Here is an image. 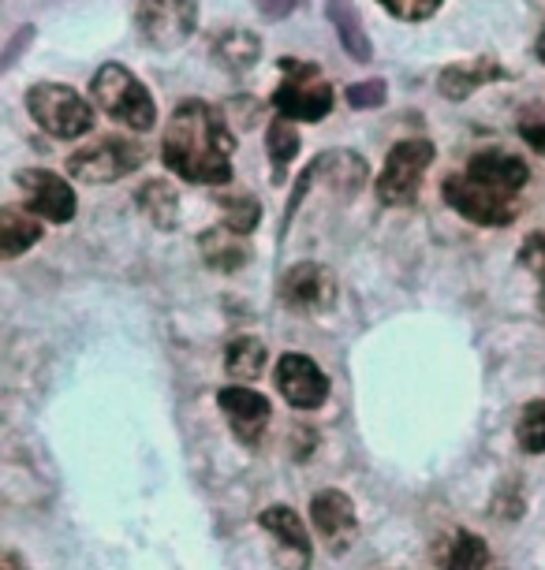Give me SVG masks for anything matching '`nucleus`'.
<instances>
[{
  "instance_id": "29",
  "label": "nucleus",
  "mask_w": 545,
  "mask_h": 570,
  "mask_svg": "<svg viewBox=\"0 0 545 570\" xmlns=\"http://www.w3.org/2000/svg\"><path fill=\"white\" fill-rule=\"evenodd\" d=\"M389 16L403 19V23H422V19H430L437 8H441V0H378Z\"/></svg>"
},
{
  "instance_id": "22",
  "label": "nucleus",
  "mask_w": 545,
  "mask_h": 570,
  "mask_svg": "<svg viewBox=\"0 0 545 570\" xmlns=\"http://www.w3.org/2000/svg\"><path fill=\"white\" fill-rule=\"evenodd\" d=\"M224 370L236 384H247V381H259L262 370H265V343L254 340V336H240L228 343L224 351Z\"/></svg>"
},
{
  "instance_id": "16",
  "label": "nucleus",
  "mask_w": 545,
  "mask_h": 570,
  "mask_svg": "<svg viewBox=\"0 0 545 570\" xmlns=\"http://www.w3.org/2000/svg\"><path fill=\"white\" fill-rule=\"evenodd\" d=\"M467 176H475L478 183H486V187L494 190H505V195H519L523 183H527V165L508 154V149H483V154H475L471 160H467Z\"/></svg>"
},
{
  "instance_id": "26",
  "label": "nucleus",
  "mask_w": 545,
  "mask_h": 570,
  "mask_svg": "<svg viewBox=\"0 0 545 570\" xmlns=\"http://www.w3.org/2000/svg\"><path fill=\"white\" fill-rule=\"evenodd\" d=\"M516 440L527 455H542L545 451V400H534L523 406V414L516 422Z\"/></svg>"
},
{
  "instance_id": "8",
  "label": "nucleus",
  "mask_w": 545,
  "mask_h": 570,
  "mask_svg": "<svg viewBox=\"0 0 545 570\" xmlns=\"http://www.w3.org/2000/svg\"><path fill=\"white\" fill-rule=\"evenodd\" d=\"M146 160V149L132 142V138H101V142H90L82 149H75L68 157V171L82 183H116Z\"/></svg>"
},
{
  "instance_id": "28",
  "label": "nucleus",
  "mask_w": 545,
  "mask_h": 570,
  "mask_svg": "<svg viewBox=\"0 0 545 570\" xmlns=\"http://www.w3.org/2000/svg\"><path fill=\"white\" fill-rule=\"evenodd\" d=\"M519 135L527 138L531 149H538V154L545 157V101H531V105H523V112H519Z\"/></svg>"
},
{
  "instance_id": "7",
  "label": "nucleus",
  "mask_w": 545,
  "mask_h": 570,
  "mask_svg": "<svg viewBox=\"0 0 545 570\" xmlns=\"http://www.w3.org/2000/svg\"><path fill=\"white\" fill-rule=\"evenodd\" d=\"M27 109L35 116L38 127H46V131L57 138H79L94 127L90 105L82 101L71 86L38 82L35 90L27 94Z\"/></svg>"
},
{
  "instance_id": "10",
  "label": "nucleus",
  "mask_w": 545,
  "mask_h": 570,
  "mask_svg": "<svg viewBox=\"0 0 545 570\" xmlns=\"http://www.w3.org/2000/svg\"><path fill=\"white\" fill-rule=\"evenodd\" d=\"M337 298V279L325 265L299 262L281 276V303L292 314H325Z\"/></svg>"
},
{
  "instance_id": "21",
  "label": "nucleus",
  "mask_w": 545,
  "mask_h": 570,
  "mask_svg": "<svg viewBox=\"0 0 545 570\" xmlns=\"http://www.w3.org/2000/svg\"><path fill=\"white\" fill-rule=\"evenodd\" d=\"M437 567L441 570H486L489 544L471 530H452L445 537V544L437 548Z\"/></svg>"
},
{
  "instance_id": "24",
  "label": "nucleus",
  "mask_w": 545,
  "mask_h": 570,
  "mask_svg": "<svg viewBox=\"0 0 545 570\" xmlns=\"http://www.w3.org/2000/svg\"><path fill=\"white\" fill-rule=\"evenodd\" d=\"M38 239H41V228H38V220H30V213H19V209L0 213V254L4 257H19Z\"/></svg>"
},
{
  "instance_id": "32",
  "label": "nucleus",
  "mask_w": 545,
  "mask_h": 570,
  "mask_svg": "<svg viewBox=\"0 0 545 570\" xmlns=\"http://www.w3.org/2000/svg\"><path fill=\"white\" fill-rule=\"evenodd\" d=\"M254 8L270 19V23H281V19H288L299 8V0H254Z\"/></svg>"
},
{
  "instance_id": "18",
  "label": "nucleus",
  "mask_w": 545,
  "mask_h": 570,
  "mask_svg": "<svg viewBox=\"0 0 545 570\" xmlns=\"http://www.w3.org/2000/svg\"><path fill=\"white\" fill-rule=\"evenodd\" d=\"M202 257H206L210 268H221V273H236V268H243L251 262V246H247V235L224 228V224H217V228L202 232Z\"/></svg>"
},
{
  "instance_id": "19",
  "label": "nucleus",
  "mask_w": 545,
  "mask_h": 570,
  "mask_svg": "<svg viewBox=\"0 0 545 570\" xmlns=\"http://www.w3.org/2000/svg\"><path fill=\"white\" fill-rule=\"evenodd\" d=\"M325 16H329V23L337 27L340 46H344L348 57L359 60V63H370L373 46L367 38V27H362V16H359L356 0H325Z\"/></svg>"
},
{
  "instance_id": "4",
  "label": "nucleus",
  "mask_w": 545,
  "mask_h": 570,
  "mask_svg": "<svg viewBox=\"0 0 545 570\" xmlns=\"http://www.w3.org/2000/svg\"><path fill=\"white\" fill-rule=\"evenodd\" d=\"M441 195L452 206L459 217L471 224H486V228H505L519 217V202L516 195H505V190H494L486 183H478L467 171H456L441 183Z\"/></svg>"
},
{
  "instance_id": "12",
  "label": "nucleus",
  "mask_w": 545,
  "mask_h": 570,
  "mask_svg": "<svg viewBox=\"0 0 545 570\" xmlns=\"http://www.w3.org/2000/svg\"><path fill=\"white\" fill-rule=\"evenodd\" d=\"M310 519H314V530L322 533V541L329 544V552L344 556L359 537V514L356 503H351L348 492L340 489H322L310 503Z\"/></svg>"
},
{
  "instance_id": "2",
  "label": "nucleus",
  "mask_w": 545,
  "mask_h": 570,
  "mask_svg": "<svg viewBox=\"0 0 545 570\" xmlns=\"http://www.w3.org/2000/svg\"><path fill=\"white\" fill-rule=\"evenodd\" d=\"M90 94H94V105H98L109 120L132 127V131H149V127L157 124L154 94H149L124 63H101L90 82Z\"/></svg>"
},
{
  "instance_id": "20",
  "label": "nucleus",
  "mask_w": 545,
  "mask_h": 570,
  "mask_svg": "<svg viewBox=\"0 0 545 570\" xmlns=\"http://www.w3.org/2000/svg\"><path fill=\"white\" fill-rule=\"evenodd\" d=\"M259 57H262L259 35H251V30H243V27L224 30V35H217V41H213V60L228 75H247L254 63H259Z\"/></svg>"
},
{
  "instance_id": "9",
  "label": "nucleus",
  "mask_w": 545,
  "mask_h": 570,
  "mask_svg": "<svg viewBox=\"0 0 545 570\" xmlns=\"http://www.w3.org/2000/svg\"><path fill=\"white\" fill-rule=\"evenodd\" d=\"M314 183H325L333 195L340 198H351L362 190V183H367V160H362L359 154H351V149H329V154H322L303 171V179L295 183V195H292V209H299V202L306 198V190L314 187Z\"/></svg>"
},
{
  "instance_id": "3",
  "label": "nucleus",
  "mask_w": 545,
  "mask_h": 570,
  "mask_svg": "<svg viewBox=\"0 0 545 570\" xmlns=\"http://www.w3.org/2000/svg\"><path fill=\"white\" fill-rule=\"evenodd\" d=\"M284 79L273 94V109L284 120L299 124H318L333 112V86L314 63H299V60H281Z\"/></svg>"
},
{
  "instance_id": "5",
  "label": "nucleus",
  "mask_w": 545,
  "mask_h": 570,
  "mask_svg": "<svg viewBox=\"0 0 545 570\" xmlns=\"http://www.w3.org/2000/svg\"><path fill=\"white\" fill-rule=\"evenodd\" d=\"M430 165H434L430 138H403L385 157V168L378 176V198L385 206H411L419 198L422 176Z\"/></svg>"
},
{
  "instance_id": "11",
  "label": "nucleus",
  "mask_w": 545,
  "mask_h": 570,
  "mask_svg": "<svg viewBox=\"0 0 545 570\" xmlns=\"http://www.w3.org/2000/svg\"><path fill=\"white\" fill-rule=\"evenodd\" d=\"M273 381L295 411H318V406L329 400V376L318 370V362L306 358V354H281V362H276V370H273Z\"/></svg>"
},
{
  "instance_id": "33",
  "label": "nucleus",
  "mask_w": 545,
  "mask_h": 570,
  "mask_svg": "<svg viewBox=\"0 0 545 570\" xmlns=\"http://www.w3.org/2000/svg\"><path fill=\"white\" fill-rule=\"evenodd\" d=\"M30 38H35V27H23V30H19V35L12 38V46H8V52H4V68H12V60L19 57V52H23V46H27Z\"/></svg>"
},
{
  "instance_id": "31",
  "label": "nucleus",
  "mask_w": 545,
  "mask_h": 570,
  "mask_svg": "<svg viewBox=\"0 0 545 570\" xmlns=\"http://www.w3.org/2000/svg\"><path fill=\"white\" fill-rule=\"evenodd\" d=\"M389 98V90H385L381 79H367V82H356L348 90V105L351 109H378Z\"/></svg>"
},
{
  "instance_id": "17",
  "label": "nucleus",
  "mask_w": 545,
  "mask_h": 570,
  "mask_svg": "<svg viewBox=\"0 0 545 570\" xmlns=\"http://www.w3.org/2000/svg\"><path fill=\"white\" fill-rule=\"evenodd\" d=\"M500 75H505V68H500L494 57L452 63V68L441 71V94L448 101H464V98H471L475 90H483L486 82H497Z\"/></svg>"
},
{
  "instance_id": "13",
  "label": "nucleus",
  "mask_w": 545,
  "mask_h": 570,
  "mask_svg": "<svg viewBox=\"0 0 545 570\" xmlns=\"http://www.w3.org/2000/svg\"><path fill=\"white\" fill-rule=\"evenodd\" d=\"M217 406L228 417L232 433H236L247 448H259L265 429H270V417H273V406L265 400L262 392L247 389V384H232V389H221L217 392Z\"/></svg>"
},
{
  "instance_id": "6",
  "label": "nucleus",
  "mask_w": 545,
  "mask_h": 570,
  "mask_svg": "<svg viewBox=\"0 0 545 570\" xmlns=\"http://www.w3.org/2000/svg\"><path fill=\"white\" fill-rule=\"evenodd\" d=\"M135 27H138V38H143L149 49L173 52L195 35L198 0H138Z\"/></svg>"
},
{
  "instance_id": "14",
  "label": "nucleus",
  "mask_w": 545,
  "mask_h": 570,
  "mask_svg": "<svg viewBox=\"0 0 545 570\" xmlns=\"http://www.w3.org/2000/svg\"><path fill=\"white\" fill-rule=\"evenodd\" d=\"M16 183L27 195V209H35L38 217H46L52 224H68L75 217V190L57 171L27 168V171H19Z\"/></svg>"
},
{
  "instance_id": "30",
  "label": "nucleus",
  "mask_w": 545,
  "mask_h": 570,
  "mask_svg": "<svg viewBox=\"0 0 545 570\" xmlns=\"http://www.w3.org/2000/svg\"><path fill=\"white\" fill-rule=\"evenodd\" d=\"M519 265L527 268V273H534L542 279V287H545V232H534L523 239L519 246Z\"/></svg>"
},
{
  "instance_id": "35",
  "label": "nucleus",
  "mask_w": 545,
  "mask_h": 570,
  "mask_svg": "<svg viewBox=\"0 0 545 570\" xmlns=\"http://www.w3.org/2000/svg\"><path fill=\"white\" fill-rule=\"evenodd\" d=\"M538 309H542V314H545V287H542V295H538Z\"/></svg>"
},
{
  "instance_id": "25",
  "label": "nucleus",
  "mask_w": 545,
  "mask_h": 570,
  "mask_svg": "<svg viewBox=\"0 0 545 570\" xmlns=\"http://www.w3.org/2000/svg\"><path fill=\"white\" fill-rule=\"evenodd\" d=\"M217 206H221L224 228H232L240 235H251L254 228H259L262 206L254 202V195H224V198H217Z\"/></svg>"
},
{
  "instance_id": "27",
  "label": "nucleus",
  "mask_w": 545,
  "mask_h": 570,
  "mask_svg": "<svg viewBox=\"0 0 545 570\" xmlns=\"http://www.w3.org/2000/svg\"><path fill=\"white\" fill-rule=\"evenodd\" d=\"M270 157L276 168H284L288 160H292L299 154V131L292 127V120H284V116H276V120L270 124Z\"/></svg>"
},
{
  "instance_id": "34",
  "label": "nucleus",
  "mask_w": 545,
  "mask_h": 570,
  "mask_svg": "<svg viewBox=\"0 0 545 570\" xmlns=\"http://www.w3.org/2000/svg\"><path fill=\"white\" fill-rule=\"evenodd\" d=\"M534 52H538V60L545 63V30H542V35H538V46H534Z\"/></svg>"
},
{
  "instance_id": "15",
  "label": "nucleus",
  "mask_w": 545,
  "mask_h": 570,
  "mask_svg": "<svg viewBox=\"0 0 545 570\" xmlns=\"http://www.w3.org/2000/svg\"><path fill=\"white\" fill-rule=\"evenodd\" d=\"M259 525L281 544V559L288 570H306L310 567V533L299 522V514L292 508H265L259 514Z\"/></svg>"
},
{
  "instance_id": "23",
  "label": "nucleus",
  "mask_w": 545,
  "mask_h": 570,
  "mask_svg": "<svg viewBox=\"0 0 545 570\" xmlns=\"http://www.w3.org/2000/svg\"><path fill=\"white\" fill-rule=\"evenodd\" d=\"M138 206H143V213L157 224V228H165V232L176 228V220H179V195H176L173 183L149 179L146 187L138 190Z\"/></svg>"
},
{
  "instance_id": "1",
  "label": "nucleus",
  "mask_w": 545,
  "mask_h": 570,
  "mask_svg": "<svg viewBox=\"0 0 545 570\" xmlns=\"http://www.w3.org/2000/svg\"><path fill=\"white\" fill-rule=\"evenodd\" d=\"M232 138L224 116L206 101L176 105L173 120L165 127L162 157L179 179L202 183V187H221L232 179Z\"/></svg>"
}]
</instances>
